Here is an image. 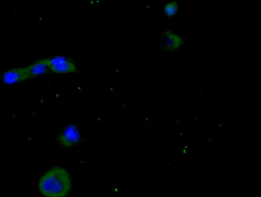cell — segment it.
<instances>
[{"label":"cell","mask_w":261,"mask_h":197,"mask_svg":"<svg viewBox=\"0 0 261 197\" xmlns=\"http://www.w3.org/2000/svg\"><path fill=\"white\" fill-rule=\"evenodd\" d=\"M38 188L45 197H65L71 188L69 174L63 168L54 167L41 178Z\"/></svg>","instance_id":"cell-1"},{"label":"cell","mask_w":261,"mask_h":197,"mask_svg":"<svg viewBox=\"0 0 261 197\" xmlns=\"http://www.w3.org/2000/svg\"><path fill=\"white\" fill-rule=\"evenodd\" d=\"M50 71L56 73H68L77 71L76 65L70 59L61 56L47 58Z\"/></svg>","instance_id":"cell-2"},{"label":"cell","mask_w":261,"mask_h":197,"mask_svg":"<svg viewBox=\"0 0 261 197\" xmlns=\"http://www.w3.org/2000/svg\"><path fill=\"white\" fill-rule=\"evenodd\" d=\"M161 43L167 51L173 52L179 49L183 44L184 40L178 35L170 30H166L161 37Z\"/></svg>","instance_id":"cell-3"},{"label":"cell","mask_w":261,"mask_h":197,"mask_svg":"<svg viewBox=\"0 0 261 197\" xmlns=\"http://www.w3.org/2000/svg\"><path fill=\"white\" fill-rule=\"evenodd\" d=\"M80 139L79 131L75 126H68L59 137L61 144L65 147H70L76 143Z\"/></svg>","instance_id":"cell-4"},{"label":"cell","mask_w":261,"mask_h":197,"mask_svg":"<svg viewBox=\"0 0 261 197\" xmlns=\"http://www.w3.org/2000/svg\"><path fill=\"white\" fill-rule=\"evenodd\" d=\"M29 79L24 67H17L9 70L4 74L3 77L4 82L7 84L19 83Z\"/></svg>","instance_id":"cell-5"},{"label":"cell","mask_w":261,"mask_h":197,"mask_svg":"<svg viewBox=\"0 0 261 197\" xmlns=\"http://www.w3.org/2000/svg\"><path fill=\"white\" fill-rule=\"evenodd\" d=\"M24 69L29 79L46 73L49 71L47 58L37 60L29 66L24 67Z\"/></svg>","instance_id":"cell-6"},{"label":"cell","mask_w":261,"mask_h":197,"mask_svg":"<svg viewBox=\"0 0 261 197\" xmlns=\"http://www.w3.org/2000/svg\"><path fill=\"white\" fill-rule=\"evenodd\" d=\"M178 5L176 2L172 1L166 4L164 8L165 14L168 17L174 15L178 11Z\"/></svg>","instance_id":"cell-7"}]
</instances>
